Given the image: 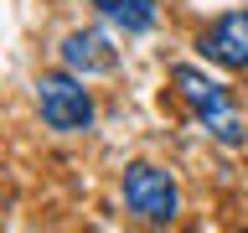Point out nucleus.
<instances>
[{
	"mask_svg": "<svg viewBox=\"0 0 248 233\" xmlns=\"http://www.w3.org/2000/svg\"><path fill=\"white\" fill-rule=\"evenodd\" d=\"M166 93H170V104L181 109L197 130H207L217 145H228V150L248 145V114L238 109L232 88L222 83V78H212L207 67L176 62V67L166 73Z\"/></svg>",
	"mask_w": 248,
	"mask_h": 233,
	"instance_id": "f257e3e1",
	"label": "nucleus"
},
{
	"mask_svg": "<svg viewBox=\"0 0 248 233\" xmlns=\"http://www.w3.org/2000/svg\"><path fill=\"white\" fill-rule=\"evenodd\" d=\"M31 104H36V119H42L52 135H88L93 114H98L88 78L73 73V67L36 73V83H31Z\"/></svg>",
	"mask_w": 248,
	"mask_h": 233,
	"instance_id": "f03ea898",
	"label": "nucleus"
},
{
	"mask_svg": "<svg viewBox=\"0 0 248 233\" xmlns=\"http://www.w3.org/2000/svg\"><path fill=\"white\" fill-rule=\"evenodd\" d=\"M119 202L145 228H170L181 217V182L155 161H129L119 176Z\"/></svg>",
	"mask_w": 248,
	"mask_h": 233,
	"instance_id": "7ed1b4c3",
	"label": "nucleus"
},
{
	"mask_svg": "<svg viewBox=\"0 0 248 233\" xmlns=\"http://www.w3.org/2000/svg\"><path fill=\"white\" fill-rule=\"evenodd\" d=\"M197 52H202V62H212L222 73H248V5L212 16L197 31Z\"/></svg>",
	"mask_w": 248,
	"mask_h": 233,
	"instance_id": "20e7f679",
	"label": "nucleus"
},
{
	"mask_svg": "<svg viewBox=\"0 0 248 233\" xmlns=\"http://www.w3.org/2000/svg\"><path fill=\"white\" fill-rule=\"evenodd\" d=\"M57 62L73 67V73H83V78H104V73L119 67V47H114V36L98 31V26H73L57 42Z\"/></svg>",
	"mask_w": 248,
	"mask_h": 233,
	"instance_id": "39448f33",
	"label": "nucleus"
},
{
	"mask_svg": "<svg viewBox=\"0 0 248 233\" xmlns=\"http://www.w3.org/2000/svg\"><path fill=\"white\" fill-rule=\"evenodd\" d=\"M88 5L104 16V21H114L124 36H145V31H155V21H160V5H155V0H88Z\"/></svg>",
	"mask_w": 248,
	"mask_h": 233,
	"instance_id": "423d86ee",
	"label": "nucleus"
}]
</instances>
